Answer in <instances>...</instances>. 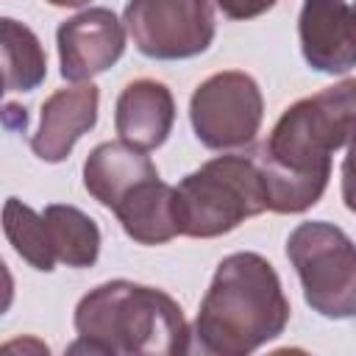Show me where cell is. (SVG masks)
<instances>
[{"mask_svg": "<svg viewBox=\"0 0 356 356\" xmlns=\"http://www.w3.org/2000/svg\"><path fill=\"white\" fill-rule=\"evenodd\" d=\"M175 186L164 184L161 178H153L134 189L117 209V220L122 231L139 242V245H164L172 236H178L175 211H172Z\"/></svg>", "mask_w": 356, "mask_h": 356, "instance_id": "4fadbf2b", "label": "cell"}, {"mask_svg": "<svg viewBox=\"0 0 356 356\" xmlns=\"http://www.w3.org/2000/svg\"><path fill=\"white\" fill-rule=\"evenodd\" d=\"M214 3L228 19H253L264 11H270L278 0H214Z\"/></svg>", "mask_w": 356, "mask_h": 356, "instance_id": "e0dca14e", "label": "cell"}, {"mask_svg": "<svg viewBox=\"0 0 356 356\" xmlns=\"http://www.w3.org/2000/svg\"><path fill=\"white\" fill-rule=\"evenodd\" d=\"M348 159H356V136H353L350 145H348Z\"/></svg>", "mask_w": 356, "mask_h": 356, "instance_id": "ffe728a7", "label": "cell"}, {"mask_svg": "<svg viewBox=\"0 0 356 356\" xmlns=\"http://www.w3.org/2000/svg\"><path fill=\"white\" fill-rule=\"evenodd\" d=\"M159 178L156 164L145 150L128 142H103L83 161V186L106 209H117L134 189Z\"/></svg>", "mask_w": 356, "mask_h": 356, "instance_id": "7c38bea8", "label": "cell"}, {"mask_svg": "<svg viewBox=\"0 0 356 356\" xmlns=\"http://www.w3.org/2000/svg\"><path fill=\"white\" fill-rule=\"evenodd\" d=\"M267 209L264 175L256 159L217 156L189 172L172 197L178 234L211 239Z\"/></svg>", "mask_w": 356, "mask_h": 356, "instance_id": "277c9868", "label": "cell"}, {"mask_svg": "<svg viewBox=\"0 0 356 356\" xmlns=\"http://www.w3.org/2000/svg\"><path fill=\"white\" fill-rule=\"evenodd\" d=\"M100 92L95 83H81L70 89H56L42 103L39 131L31 136V150L50 164L64 161L75 142L89 134L97 122Z\"/></svg>", "mask_w": 356, "mask_h": 356, "instance_id": "30bf717a", "label": "cell"}, {"mask_svg": "<svg viewBox=\"0 0 356 356\" xmlns=\"http://www.w3.org/2000/svg\"><path fill=\"white\" fill-rule=\"evenodd\" d=\"M3 231L11 242V248L36 270L50 273L58 261L50 253L47 245V231H44V217L25 206L17 197H8L3 206Z\"/></svg>", "mask_w": 356, "mask_h": 356, "instance_id": "2e32d148", "label": "cell"}, {"mask_svg": "<svg viewBox=\"0 0 356 356\" xmlns=\"http://www.w3.org/2000/svg\"><path fill=\"white\" fill-rule=\"evenodd\" d=\"M75 331L78 342L70 353L175 356L189 350L181 306L167 292L125 278L106 281L78 300Z\"/></svg>", "mask_w": 356, "mask_h": 356, "instance_id": "3957f363", "label": "cell"}, {"mask_svg": "<svg viewBox=\"0 0 356 356\" xmlns=\"http://www.w3.org/2000/svg\"><path fill=\"white\" fill-rule=\"evenodd\" d=\"M342 197H345V206L356 214V159H348L342 161Z\"/></svg>", "mask_w": 356, "mask_h": 356, "instance_id": "ac0fdd59", "label": "cell"}, {"mask_svg": "<svg viewBox=\"0 0 356 356\" xmlns=\"http://www.w3.org/2000/svg\"><path fill=\"white\" fill-rule=\"evenodd\" d=\"M0 50H3V83L8 92H31L47 75V56L36 33L6 17L0 22Z\"/></svg>", "mask_w": 356, "mask_h": 356, "instance_id": "9a60e30c", "label": "cell"}, {"mask_svg": "<svg viewBox=\"0 0 356 356\" xmlns=\"http://www.w3.org/2000/svg\"><path fill=\"white\" fill-rule=\"evenodd\" d=\"M175 122V100L170 89L153 78H139L131 81L114 108V125L122 142L139 147V150H153L164 145Z\"/></svg>", "mask_w": 356, "mask_h": 356, "instance_id": "8fae6325", "label": "cell"}, {"mask_svg": "<svg viewBox=\"0 0 356 356\" xmlns=\"http://www.w3.org/2000/svg\"><path fill=\"white\" fill-rule=\"evenodd\" d=\"M353 11H356V3H353Z\"/></svg>", "mask_w": 356, "mask_h": 356, "instance_id": "44dd1931", "label": "cell"}, {"mask_svg": "<svg viewBox=\"0 0 356 356\" xmlns=\"http://www.w3.org/2000/svg\"><path fill=\"white\" fill-rule=\"evenodd\" d=\"M286 259L317 314L328 320L356 317V245L339 225L300 222L286 239Z\"/></svg>", "mask_w": 356, "mask_h": 356, "instance_id": "5b68a950", "label": "cell"}, {"mask_svg": "<svg viewBox=\"0 0 356 356\" xmlns=\"http://www.w3.org/2000/svg\"><path fill=\"white\" fill-rule=\"evenodd\" d=\"M56 42L61 75L72 83H81L120 61L125 50V31L114 11L86 8L58 25Z\"/></svg>", "mask_w": 356, "mask_h": 356, "instance_id": "ba28073f", "label": "cell"}, {"mask_svg": "<svg viewBox=\"0 0 356 356\" xmlns=\"http://www.w3.org/2000/svg\"><path fill=\"white\" fill-rule=\"evenodd\" d=\"M50 6H58V8H78V6H83V3H89V0H47Z\"/></svg>", "mask_w": 356, "mask_h": 356, "instance_id": "d6986e66", "label": "cell"}, {"mask_svg": "<svg viewBox=\"0 0 356 356\" xmlns=\"http://www.w3.org/2000/svg\"><path fill=\"white\" fill-rule=\"evenodd\" d=\"M356 136V78L292 103L273 125L256 159L267 209L298 214L312 209L331 178V153Z\"/></svg>", "mask_w": 356, "mask_h": 356, "instance_id": "6da1fadb", "label": "cell"}, {"mask_svg": "<svg viewBox=\"0 0 356 356\" xmlns=\"http://www.w3.org/2000/svg\"><path fill=\"white\" fill-rule=\"evenodd\" d=\"M298 33L312 70L339 75L356 67V11L345 0H303Z\"/></svg>", "mask_w": 356, "mask_h": 356, "instance_id": "9c48e42d", "label": "cell"}, {"mask_svg": "<svg viewBox=\"0 0 356 356\" xmlns=\"http://www.w3.org/2000/svg\"><path fill=\"white\" fill-rule=\"evenodd\" d=\"M264 100L259 83L239 70H225L206 78L189 103L195 136L211 150L248 145L261 125Z\"/></svg>", "mask_w": 356, "mask_h": 356, "instance_id": "52a82bcc", "label": "cell"}, {"mask_svg": "<svg viewBox=\"0 0 356 356\" xmlns=\"http://www.w3.org/2000/svg\"><path fill=\"white\" fill-rule=\"evenodd\" d=\"M289 323V300L273 264L259 253L225 256L200 300L195 337L214 356H245Z\"/></svg>", "mask_w": 356, "mask_h": 356, "instance_id": "7a4b0ae2", "label": "cell"}, {"mask_svg": "<svg viewBox=\"0 0 356 356\" xmlns=\"http://www.w3.org/2000/svg\"><path fill=\"white\" fill-rule=\"evenodd\" d=\"M125 28L147 58H192L214 39L211 0H128Z\"/></svg>", "mask_w": 356, "mask_h": 356, "instance_id": "8992f818", "label": "cell"}, {"mask_svg": "<svg viewBox=\"0 0 356 356\" xmlns=\"http://www.w3.org/2000/svg\"><path fill=\"white\" fill-rule=\"evenodd\" d=\"M44 217V231H47V245L56 261L67 267H92L100 253V228L97 222L83 214L75 206L64 203H50L42 211Z\"/></svg>", "mask_w": 356, "mask_h": 356, "instance_id": "5bb4252c", "label": "cell"}]
</instances>
